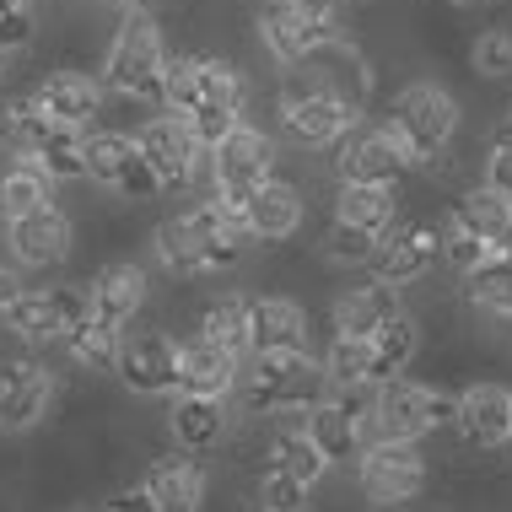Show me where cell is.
Wrapping results in <instances>:
<instances>
[{
    "mask_svg": "<svg viewBox=\"0 0 512 512\" xmlns=\"http://www.w3.org/2000/svg\"><path fill=\"white\" fill-rule=\"evenodd\" d=\"M0 103H6V54H0Z\"/></svg>",
    "mask_w": 512,
    "mask_h": 512,
    "instance_id": "cell-50",
    "label": "cell"
},
{
    "mask_svg": "<svg viewBox=\"0 0 512 512\" xmlns=\"http://www.w3.org/2000/svg\"><path fill=\"white\" fill-rule=\"evenodd\" d=\"M189 130L200 135V146H216L227 130H238L243 124V81L232 65L221 60H195V87H189V103L184 114Z\"/></svg>",
    "mask_w": 512,
    "mask_h": 512,
    "instance_id": "cell-9",
    "label": "cell"
},
{
    "mask_svg": "<svg viewBox=\"0 0 512 512\" xmlns=\"http://www.w3.org/2000/svg\"><path fill=\"white\" fill-rule=\"evenodd\" d=\"M238 378H243V356L221 351L211 340H189L178 345V394H200V399H227L238 394Z\"/></svg>",
    "mask_w": 512,
    "mask_h": 512,
    "instance_id": "cell-22",
    "label": "cell"
},
{
    "mask_svg": "<svg viewBox=\"0 0 512 512\" xmlns=\"http://www.w3.org/2000/svg\"><path fill=\"white\" fill-rule=\"evenodd\" d=\"M211 151V178H216V200H243L248 189L270 184V168H275V146L265 130H254V124H238V130H227Z\"/></svg>",
    "mask_w": 512,
    "mask_h": 512,
    "instance_id": "cell-10",
    "label": "cell"
},
{
    "mask_svg": "<svg viewBox=\"0 0 512 512\" xmlns=\"http://www.w3.org/2000/svg\"><path fill=\"white\" fill-rule=\"evenodd\" d=\"M383 130L394 135V146L405 151V162H437L442 151L453 146V135H459V103H453L448 87H437V81H415L405 87L389 108V124Z\"/></svg>",
    "mask_w": 512,
    "mask_h": 512,
    "instance_id": "cell-1",
    "label": "cell"
},
{
    "mask_svg": "<svg viewBox=\"0 0 512 512\" xmlns=\"http://www.w3.org/2000/svg\"><path fill=\"white\" fill-rule=\"evenodd\" d=\"M372 437H389V442H421L432 437L437 426L453 421V394L442 389H426V383H410V378H389L372 389Z\"/></svg>",
    "mask_w": 512,
    "mask_h": 512,
    "instance_id": "cell-6",
    "label": "cell"
},
{
    "mask_svg": "<svg viewBox=\"0 0 512 512\" xmlns=\"http://www.w3.org/2000/svg\"><path fill=\"white\" fill-rule=\"evenodd\" d=\"M76 512H151V502L141 491H119V496H108L103 507H76Z\"/></svg>",
    "mask_w": 512,
    "mask_h": 512,
    "instance_id": "cell-45",
    "label": "cell"
},
{
    "mask_svg": "<svg viewBox=\"0 0 512 512\" xmlns=\"http://www.w3.org/2000/svg\"><path fill=\"white\" fill-rule=\"evenodd\" d=\"M33 108L49 124H65V130L87 135V124L98 119V108H103V81L98 76H81V71H54V76L38 81Z\"/></svg>",
    "mask_w": 512,
    "mask_h": 512,
    "instance_id": "cell-21",
    "label": "cell"
},
{
    "mask_svg": "<svg viewBox=\"0 0 512 512\" xmlns=\"http://www.w3.org/2000/svg\"><path fill=\"white\" fill-rule=\"evenodd\" d=\"M259 38H265V49L275 60L297 71V65L318 60L324 49L345 44V27H340V11L329 0H265Z\"/></svg>",
    "mask_w": 512,
    "mask_h": 512,
    "instance_id": "cell-2",
    "label": "cell"
},
{
    "mask_svg": "<svg viewBox=\"0 0 512 512\" xmlns=\"http://www.w3.org/2000/svg\"><path fill=\"white\" fill-rule=\"evenodd\" d=\"M367 410H372V389H340L335 399H318L308 410L302 432L324 453V464H351L367 448V432H372Z\"/></svg>",
    "mask_w": 512,
    "mask_h": 512,
    "instance_id": "cell-8",
    "label": "cell"
},
{
    "mask_svg": "<svg viewBox=\"0 0 512 512\" xmlns=\"http://www.w3.org/2000/svg\"><path fill=\"white\" fill-rule=\"evenodd\" d=\"M324 383L329 389H378V372H372V345L367 340H345L335 335V345H329L324 356Z\"/></svg>",
    "mask_w": 512,
    "mask_h": 512,
    "instance_id": "cell-32",
    "label": "cell"
},
{
    "mask_svg": "<svg viewBox=\"0 0 512 512\" xmlns=\"http://www.w3.org/2000/svg\"><path fill=\"white\" fill-rule=\"evenodd\" d=\"M367 345H372V372H378V383H389V378H405L415 345H421V329H415L410 313H399L394 324H383Z\"/></svg>",
    "mask_w": 512,
    "mask_h": 512,
    "instance_id": "cell-31",
    "label": "cell"
},
{
    "mask_svg": "<svg viewBox=\"0 0 512 512\" xmlns=\"http://www.w3.org/2000/svg\"><path fill=\"white\" fill-rule=\"evenodd\" d=\"M362 98H351L329 76H292L281 87V124L302 146H335L356 130Z\"/></svg>",
    "mask_w": 512,
    "mask_h": 512,
    "instance_id": "cell-3",
    "label": "cell"
},
{
    "mask_svg": "<svg viewBox=\"0 0 512 512\" xmlns=\"http://www.w3.org/2000/svg\"><path fill=\"white\" fill-rule=\"evenodd\" d=\"M248 318V356L270 351H308V313L286 297H243Z\"/></svg>",
    "mask_w": 512,
    "mask_h": 512,
    "instance_id": "cell-20",
    "label": "cell"
},
{
    "mask_svg": "<svg viewBox=\"0 0 512 512\" xmlns=\"http://www.w3.org/2000/svg\"><path fill=\"white\" fill-rule=\"evenodd\" d=\"M507 124H512V119H507Z\"/></svg>",
    "mask_w": 512,
    "mask_h": 512,
    "instance_id": "cell-52",
    "label": "cell"
},
{
    "mask_svg": "<svg viewBox=\"0 0 512 512\" xmlns=\"http://www.w3.org/2000/svg\"><path fill=\"white\" fill-rule=\"evenodd\" d=\"M87 313V292L81 286H60V292H22L17 308L6 313V329L27 345H60Z\"/></svg>",
    "mask_w": 512,
    "mask_h": 512,
    "instance_id": "cell-15",
    "label": "cell"
},
{
    "mask_svg": "<svg viewBox=\"0 0 512 512\" xmlns=\"http://www.w3.org/2000/svg\"><path fill=\"white\" fill-rule=\"evenodd\" d=\"M486 189H496L502 200H512V124L491 141V157H486Z\"/></svg>",
    "mask_w": 512,
    "mask_h": 512,
    "instance_id": "cell-44",
    "label": "cell"
},
{
    "mask_svg": "<svg viewBox=\"0 0 512 512\" xmlns=\"http://www.w3.org/2000/svg\"><path fill=\"white\" fill-rule=\"evenodd\" d=\"M399 313H405V308H399V292H389V286H378V281L351 286V292L335 297V335L372 340L383 324H394Z\"/></svg>",
    "mask_w": 512,
    "mask_h": 512,
    "instance_id": "cell-27",
    "label": "cell"
},
{
    "mask_svg": "<svg viewBox=\"0 0 512 512\" xmlns=\"http://www.w3.org/2000/svg\"><path fill=\"white\" fill-rule=\"evenodd\" d=\"M33 38V0H0V54Z\"/></svg>",
    "mask_w": 512,
    "mask_h": 512,
    "instance_id": "cell-43",
    "label": "cell"
},
{
    "mask_svg": "<svg viewBox=\"0 0 512 512\" xmlns=\"http://www.w3.org/2000/svg\"><path fill=\"white\" fill-rule=\"evenodd\" d=\"M259 502H265V512H308L313 507V486L265 469V480H259Z\"/></svg>",
    "mask_w": 512,
    "mask_h": 512,
    "instance_id": "cell-39",
    "label": "cell"
},
{
    "mask_svg": "<svg viewBox=\"0 0 512 512\" xmlns=\"http://www.w3.org/2000/svg\"><path fill=\"white\" fill-rule=\"evenodd\" d=\"M437 248H442V259H448V265L459 270V275H469V270L480 265V259H491V243L469 238V232H464V227H453V221L437 232Z\"/></svg>",
    "mask_w": 512,
    "mask_h": 512,
    "instance_id": "cell-40",
    "label": "cell"
},
{
    "mask_svg": "<svg viewBox=\"0 0 512 512\" xmlns=\"http://www.w3.org/2000/svg\"><path fill=\"white\" fill-rule=\"evenodd\" d=\"M324 248H329V259L335 265H367L372 259V248H378V238H367V232H356V227H329V238H324Z\"/></svg>",
    "mask_w": 512,
    "mask_h": 512,
    "instance_id": "cell-42",
    "label": "cell"
},
{
    "mask_svg": "<svg viewBox=\"0 0 512 512\" xmlns=\"http://www.w3.org/2000/svg\"><path fill=\"white\" fill-rule=\"evenodd\" d=\"M507 211H512V200H502L496 189H469V195L459 200V211H453L448 221L453 227H464L469 238H480V243H496V232H502V221H507Z\"/></svg>",
    "mask_w": 512,
    "mask_h": 512,
    "instance_id": "cell-35",
    "label": "cell"
},
{
    "mask_svg": "<svg viewBox=\"0 0 512 512\" xmlns=\"http://www.w3.org/2000/svg\"><path fill=\"white\" fill-rule=\"evenodd\" d=\"M221 205H232V211H238L248 238H265V243H281V238H292V232L302 227V195H297L292 184H281V178L248 189L243 200H221Z\"/></svg>",
    "mask_w": 512,
    "mask_h": 512,
    "instance_id": "cell-17",
    "label": "cell"
},
{
    "mask_svg": "<svg viewBox=\"0 0 512 512\" xmlns=\"http://www.w3.org/2000/svg\"><path fill=\"white\" fill-rule=\"evenodd\" d=\"M0 227H6V221H0Z\"/></svg>",
    "mask_w": 512,
    "mask_h": 512,
    "instance_id": "cell-51",
    "label": "cell"
},
{
    "mask_svg": "<svg viewBox=\"0 0 512 512\" xmlns=\"http://www.w3.org/2000/svg\"><path fill=\"white\" fill-rule=\"evenodd\" d=\"M491 254H502V259H512V211H507V221H502V232H496Z\"/></svg>",
    "mask_w": 512,
    "mask_h": 512,
    "instance_id": "cell-47",
    "label": "cell"
},
{
    "mask_svg": "<svg viewBox=\"0 0 512 512\" xmlns=\"http://www.w3.org/2000/svg\"><path fill=\"white\" fill-rule=\"evenodd\" d=\"M238 389L265 415H308L324 399V372L308 351H270V356H248Z\"/></svg>",
    "mask_w": 512,
    "mask_h": 512,
    "instance_id": "cell-4",
    "label": "cell"
},
{
    "mask_svg": "<svg viewBox=\"0 0 512 512\" xmlns=\"http://www.w3.org/2000/svg\"><path fill=\"white\" fill-rule=\"evenodd\" d=\"M335 221H340V227L367 232V238H383V232L394 227V189H378V184H340Z\"/></svg>",
    "mask_w": 512,
    "mask_h": 512,
    "instance_id": "cell-29",
    "label": "cell"
},
{
    "mask_svg": "<svg viewBox=\"0 0 512 512\" xmlns=\"http://www.w3.org/2000/svg\"><path fill=\"white\" fill-rule=\"evenodd\" d=\"M135 146H141V157L151 162V173H157L162 189H184L189 178H195V168L205 162L200 135L189 130V119H178V114L146 119L141 130H135Z\"/></svg>",
    "mask_w": 512,
    "mask_h": 512,
    "instance_id": "cell-12",
    "label": "cell"
},
{
    "mask_svg": "<svg viewBox=\"0 0 512 512\" xmlns=\"http://www.w3.org/2000/svg\"><path fill=\"white\" fill-rule=\"evenodd\" d=\"M475 71L480 76H512V27H491V33H480Z\"/></svg>",
    "mask_w": 512,
    "mask_h": 512,
    "instance_id": "cell-41",
    "label": "cell"
},
{
    "mask_svg": "<svg viewBox=\"0 0 512 512\" xmlns=\"http://www.w3.org/2000/svg\"><path fill=\"white\" fill-rule=\"evenodd\" d=\"M168 432L178 442V453H205L227 437V399H200V394H178Z\"/></svg>",
    "mask_w": 512,
    "mask_h": 512,
    "instance_id": "cell-28",
    "label": "cell"
},
{
    "mask_svg": "<svg viewBox=\"0 0 512 512\" xmlns=\"http://www.w3.org/2000/svg\"><path fill=\"white\" fill-rule=\"evenodd\" d=\"M141 496L151 502V512H200L205 502V469L189 453H168L146 469Z\"/></svg>",
    "mask_w": 512,
    "mask_h": 512,
    "instance_id": "cell-25",
    "label": "cell"
},
{
    "mask_svg": "<svg viewBox=\"0 0 512 512\" xmlns=\"http://www.w3.org/2000/svg\"><path fill=\"white\" fill-rule=\"evenodd\" d=\"M119 383L141 399L178 394V345L168 335H124L119 340Z\"/></svg>",
    "mask_w": 512,
    "mask_h": 512,
    "instance_id": "cell-16",
    "label": "cell"
},
{
    "mask_svg": "<svg viewBox=\"0 0 512 512\" xmlns=\"http://www.w3.org/2000/svg\"><path fill=\"white\" fill-rule=\"evenodd\" d=\"M200 340H211V345H221V351H232V356H248V318H243V297L216 302V308L200 318Z\"/></svg>",
    "mask_w": 512,
    "mask_h": 512,
    "instance_id": "cell-37",
    "label": "cell"
},
{
    "mask_svg": "<svg viewBox=\"0 0 512 512\" xmlns=\"http://www.w3.org/2000/svg\"><path fill=\"white\" fill-rule=\"evenodd\" d=\"M162 71H168V49H162V33L146 11H130L103 60V81L124 98L141 103H162Z\"/></svg>",
    "mask_w": 512,
    "mask_h": 512,
    "instance_id": "cell-5",
    "label": "cell"
},
{
    "mask_svg": "<svg viewBox=\"0 0 512 512\" xmlns=\"http://www.w3.org/2000/svg\"><path fill=\"white\" fill-rule=\"evenodd\" d=\"M448 6H459V11H475V6H491V0H448Z\"/></svg>",
    "mask_w": 512,
    "mask_h": 512,
    "instance_id": "cell-49",
    "label": "cell"
},
{
    "mask_svg": "<svg viewBox=\"0 0 512 512\" xmlns=\"http://www.w3.org/2000/svg\"><path fill=\"white\" fill-rule=\"evenodd\" d=\"M464 292H469V302H475V308L512 318V259H502V254L480 259V265L464 275Z\"/></svg>",
    "mask_w": 512,
    "mask_h": 512,
    "instance_id": "cell-33",
    "label": "cell"
},
{
    "mask_svg": "<svg viewBox=\"0 0 512 512\" xmlns=\"http://www.w3.org/2000/svg\"><path fill=\"white\" fill-rule=\"evenodd\" d=\"M356 480H362V496L378 507H399L410 496H421L426 486V459L415 442H389L372 437L362 453H356Z\"/></svg>",
    "mask_w": 512,
    "mask_h": 512,
    "instance_id": "cell-7",
    "label": "cell"
},
{
    "mask_svg": "<svg viewBox=\"0 0 512 512\" xmlns=\"http://www.w3.org/2000/svg\"><path fill=\"white\" fill-rule=\"evenodd\" d=\"M71 221H65L54 205H44V211H33V216H17V221H6V243H11V254H17V265L27 270H49V265H60L65 254H71Z\"/></svg>",
    "mask_w": 512,
    "mask_h": 512,
    "instance_id": "cell-24",
    "label": "cell"
},
{
    "mask_svg": "<svg viewBox=\"0 0 512 512\" xmlns=\"http://www.w3.org/2000/svg\"><path fill=\"white\" fill-rule=\"evenodd\" d=\"M453 426L469 448H507L512 442V394L496 383H475L453 399Z\"/></svg>",
    "mask_w": 512,
    "mask_h": 512,
    "instance_id": "cell-19",
    "label": "cell"
},
{
    "mask_svg": "<svg viewBox=\"0 0 512 512\" xmlns=\"http://www.w3.org/2000/svg\"><path fill=\"white\" fill-rule=\"evenodd\" d=\"M157 265L168 270V275H178V281H195V275H205V265H200V254H195V243H189V232H184V221H162L157 227Z\"/></svg>",
    "mask_w": 512,
    "mask_h": 512,
    "instance_id": "cell-38",
    "label": "cell"
},
{
    "mask_svg": "<svg viewBox=\"0 0 512 512\" xmlns=\"http://www.w3.org/2000/svg\"><path fill=\"white\" fill-rule=\"evenodd\" d=\"M54 394H60V383H54V372L44 362H33V356L6 362L0 367V432L6 437L33 432V426L49 415Z\"/></svg>",
    "mask_w": 512,
    "mask_h": 512,
    "instance_id": "cell-14",
    "label": "cell"
},
{
    "mask_svg": "<svg viewBox=\"0 0 512 512\" xmlns=\"http://www.w3.org/2000/svg\"><path fill=\"white\" fill-rule=\"evenodd\" d=\"M141 302H146V270L124 265V259L119 265H103L87 286V313L103 318V324H114V329L130 324V318L141 313Z\"/></svg>",
    "mask_w": 512,
    "mask_h": 512,
    "instance_id": "cell-26",
    "label": "cell"
},
{
    "mask_svg": "<svg viewBox=\"0 0 512 512\" xmlns=\"http://www.w3.org/2000/svg\"><path fill=\"white\" fill-rule=\"evenodd\" d=\"M270 469H275V475L302 480V486H318L329 464H324V453L308 442V432H302V426H281V432L270 437Z\"/></svg>",
    "mask_w": 512,
    "mask_h": 512,
    "instance_id": "cell-30",
    "label": "cell"
},
{
    "mask_svg": "<svg viewBox=\"0 0 512 512\" xmlns=\"http://www.w3.org/2000/svg\"><path fill=\"white\" fill-rule=\"evenodd\" d=\"M178 221H184V232H189V243H195L205 275H211V270H227V265H238V259H243L248 232H243V221H238V211H232V205L211 200V205L184 211Z\"/></svg>",
    "mask_w": 512,
    "mask_h": 512,
    "instance_id": "cell-18",
    "label": "cell"
},
{
    "mask_svg": "<svg viewBox=\"0 0 512 512\" xmlns=\"http://www.w3.org/2000/svg\"><path fill=\"white\" fill-rule=\"evenodd\" d=\"M81 168H87L92 184L114 189V195H157L162 189L151 162L141 157V146H135V135L124 130H92L81 141Z\"/></svg>",
    "mask_w": 512,
    "mask_h": 512,
    "instance_id": "cell-11",
    "label": "cell"
},
{
    "mask_svg": "<svg viewBox=\"0 0 512 512\" xmlns=\"http://www.w3.org/2000/svg\"><path fill=\"white\" fill-rule=\"evenodd\" d=\"M405 151L394 146L389 130H351V141L340 146V184H378L394 189L405 173Z\"/></svg>",
    "mask_w": 512,
    "mask_h": 512,
    "instance_id": "cell-23",
    "label": "cell"
},
{
    "mask_svg": "<svg viewBox=\"0 0 512 512\" xmlns=\"http://www.w3.org/2000/svg\"><path fill=\"white\" fill-rule=\"evenodd\" d=\"M437 227H426V221H394L389 232L378 238V248H372V281L389 286V292H399V286L421 281L426 270L437 265Z\"/></svg>",
    "mask_w": 512,
    "mask_h": 512,
    "instance_id": "cell-13",
    "label": "cell"
},
{
    "mask_svg": "<svg viewBox=\"0 0 512 512\" xmlns=\"http://www.w3.org/2000/svg\"><path fill=\"white\" fill-rule=\"evenodd\" d=\"M49 205V178L38 168L17 162L11 173H0V221H17V216H33Z\"/></svg>",
    "mask_w": 512,
    "mask_h": 512,
    "instance_id": "cell-36",
    "label": "cell"
},
{
    "mask_svg": "<svg viewBox=\"0 0 512 512\" xmlns=\"http://www.w3.org/2000/svg\"><path fill=\"white\" fill-rule=\"evenodd\" d=\"M114 6H124V17H130V11H146L151 0H114Z\"/></svg>",
    "mask_w": 512,
    "mask_h": 512,
    "instance_id": "cell-48",
    "label": "cell"
},
{
    "mask_svg": "<svg viewBox=\"0 0 512 512\" xmlns=\"http://www.w3.org/2000/svg\"><path fill=\"white\" fill-rule=\"evenodd\" d=\"M119 340H124V335H119L114 324H103V318L81 313L76 329H71V335H65L60 345L76 356L81 367H114V362H119Z\"/></svg>",
    "mask_w": 512,
    "mask_h": 512,
    "instance_id": "cell-34",
    "label": "cell"
},
{
    "mask_svg": "<svg viewBox=\"0 0 512 512\" xmlns=\"http://www.w3.org/2000/svg\"><path fill=\"white\" fill-rule=\"evenodd\" d=\"M17 297H22V281H17L6 265H0V324H6V313L17 308Z\"/></svg>",
    "mask_w": 512,
    "mask_h": 512,
    "instance_id": "cell-46",
    "label": "cell"
}]
</instances>
